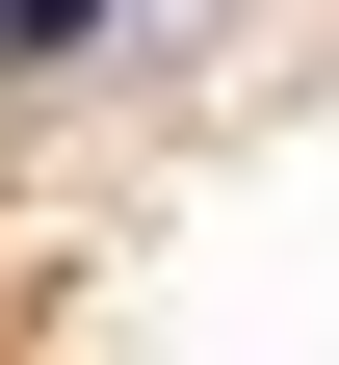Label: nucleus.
<instances>
[{
    "mask_svg": "<svg viewBox=\"0 0 339 365\" xmlns=\"http://www.w3.org/2000/svg\"><path fill=\"white\" fill-rule=\"evenodd\" d=\"M79 26H105V0H0V53H79Z\"/></svg>",
    "mask_w": 339,
    "mask_h": 365,
    "instance_id": "nucleus-1",
    "label": "nucleus"
}]
</instances>
